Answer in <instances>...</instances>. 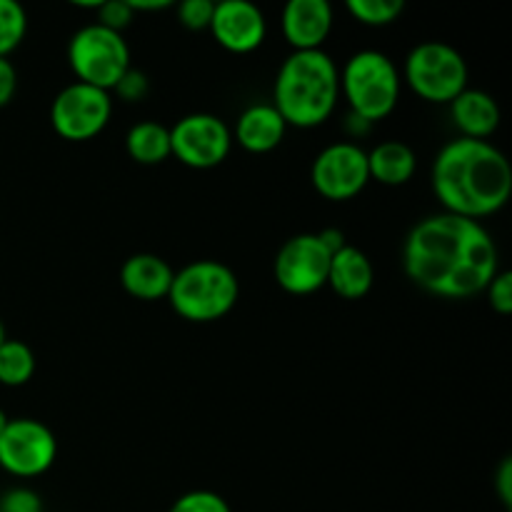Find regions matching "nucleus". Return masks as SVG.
I'll return each instance as SVG.
<instances>
[{"instance_id": "25", "label": "nucleus", "mask_w": 512, "mask_h": 512, "mask_svg": "<svg viewBox=\"0 0 512 512\" xmlns=\"http://www.w3.org/2000/svg\"><path fill=\"white\" fill-rule=\"evenodd\" d=\"M213 10V0H183V3L178 5V20L180 25L188 30H205L210 28Z\"/></svg>"}, {"instance_id": "24", "label": "nucleus", "mask_w": 512, "mask_h": 512, "mask_svg": "<svg viewBox=\"0 0 512 512\" xmlns=\"http://www.w3.org/2000/svg\"><path fill=\"white\" fill-rule=\"evenodd\" d=\"M168 512H233L228 500L213 490H190L180 495Z\"/></svg>"}, {"instance_id": "11", "label": "nucleus", "mask_w": 512, "mask_h": 512, "mask_svg": "<svg viewBox=\"0 0 512 512\" xmlns=\"http://www.w3.org/2000/svg\"><path fill=\"white\" fill-rule=\"evenodd\" d=\"M310 180L323 198L335 200V203L353 200L370 183L368 153L350 140L328 145L315 155Z\"/></svg>"}, {"instance_id": "18", "label": "nucleus", "mask_w": 512, "mask_h": 512, "mask_svg": "<svg viewBox=\"0 0 512 512\" xmlns=\"http://www.w3.org/2000/svg\"><path fill=\"white\" fill-rule=\"evenodd\" d=\"M375 268L368 255L355 245H345L330 258L328 285L345 300H360L373 290Z\"/></svg>"}, {"instance_id": "28", "label": "nucleus", "mask_w": 512, "mask_h": 512, "mask_svg": "<svg viewBox=\"0 0 512 512\" xmlns=\"http://www.w3.org/2000/svg\"><path fill=\"white\" fill-rule=\"evenodd\" d=\"M485 293H488V303L495 313L498 315L512 313V273H508V270H498V275L490 280Z\"/></svg>"}, {"instance_id": "12", "label": "nucleus", "mask_w": 512, "mask_h": 512, "mask_svg": "<svg viewBox=\"0 0 512 512\" xmlns=\"http://www.w3.org/2000/svg\"><path fill=\"white\" fill-rule=\"evenodd\" d=\"M330 250L320 243L318 233H300L285 240L273 263L275 280L290 295L318 293L328 285Z\"/></svg>"}, {"instance_id": "1", "label": "nucleus", "mask_w": 512, "mask_h": 512, "mask_svg": "<svg viewBox=\"0 0 512 512\" xmlns=\"http://www.w3.org/2000/svg\"><path fill=\"white\" fill-rule=\"evenodd\" d=\"M403 268L418 288L438 298H470L498 275V245L480 220L435 213L405 238Z\"/></svg>"}, {"instance_id": "21", "label": "nucleus", "mask_w": 512, "mask_h": 512, "mask_svg": "<svg viewBox=\"0 0 512 512\" xmlns=\"http://www.w3.org/2000/svg\"><path fill=\"white\" fill-rule=\"evenodd\" d=\"M35 360L33 348L23 340L5 338L0 345V385L5 388H20V385L30 383L35 375Z\"/></svg>"}, {"instance_id": "16", "label": "nucleus", "mask_w": 512, "mask_h": 512, "mask_svg": "<svg viewBox=\"0 0 512 512\" xmlns=\"http://www.w3.org/2000/svg\"><path fill=\"white\" fill-rule=\"evenodd\" d=\"M173 275L175 270L160 255L135 253L120 268V285L138 300H160L168 298Z\"/></svg>"}, {"instance_id": "8", "label": "nucleus", "mask_w": 512, "mask_h": 512, "mask_svg": "<svg viewBox=\"0 0 512 512\" xmlns=\"http://www.w3.org/2000/svg\"><path fill=\"white\" fill-rule=\"evenodd\" d=\"M113 118V98L108 90L93 88L85 83H70L55 95L50 105V123L53 130L65 140L83 143L93 140L105 130Z\"/></svg>"}, {"instance_id": "19", "label": "nucleus", "mask_w": 512, "mask_h": 512, "mask_svg": "<svg viewBox=\"0 0 512 512\" xmlns=\"http://www.w3.org/2000/svg\"><path fill=\"white\" fill-rule=\"evenodd\" d=\"M415 170H418V155L403 140H385L368 153L370 180L388 188L410 183Z\"/></svg>"}, {"instance_id": "23", "label": "nucleus", "mask_w": 512, "mask_h": 512, "mask_svg": "<svg viewBox=\"0 0 512 512\" xmlns=\"http://www.w3.org/2000/svg\"><path fill=\"white\" fill-rule=\"evenodd\" d=\"M28 33V15L15 0H0V58H8Z\"/></svg>"}, {"instance_id": "33", "label": "nucleus", "mask_w": 512, "mask_h": 512, "mask_svg": "<svg viewBox=\"0 0 512 512\" xmlns=\"http://www.w3.org/2000/svg\"><path fill=\"white\" fill-rule=\"evenodd\" d=\"M128 5L130 8H133V13H140V10H143V13H150V10H165V8H170V0H128Z\"/></svg>"}, {"instance_id": "35", "label": "nucleus", "mask_w": 512, "mask_h": 512, "mask_svg": "<svg viewBox=\"0 0 512 512\" xmlns=\"http://www.w3.org/2000/svg\"><path fill=\"white\" fill-rule=\"evenodd\" d=\"M5 338H8V335H5V325H3V320H0V345L5 343Z\"/></svg>"}, {"instance_id": "30", "label": "nucleus", "mask_w": 512, "mask_h": 512, "mask_svg": "<svg viewBox=\"0 0 512 512\" xmlns=\"http://www.w3.org/2000/svg\"><path fill=\"white\" fill-rule=\"evenodd\" d=\"M15 90H18V70L8 58H0V108L13 100Z\"/></svg>"}, {"instance_id": "20", "label": "nucleus", "mask_w": 512, "mask_h": 512, "mask_svg": "<svg viewBox=\"0 0 512 512\" xmlns=\"http://www.w3.org/2000/svg\"><path fill=\"white\" fill-rule=\"evenodd\" d=\"M125 150L140 165H160L170 158V128L155 120H140L125 135Z\"/></svg>"}, {"instance_id": "3", "label": "nucleus", "mask_w": 512, "mask_h": 512, "mask_svg": "<svg viewBox=\"0 0 512 512\" xmlns=\"http://www.w3.org/2000/svg\"><path fill=\"white\" fill-rule=\"evenodd\" d=\"M340 100V68L325 50H293L278 68L273 108L293 128H318Z\"/></svg>"}, {"instance_id": "32", "label": "nucleus", "mask_w": 512, "mask_h": 512, "mask_svg": "<svg viewBox=\"0 0 512 512\" xmlns=\"http://www.w3.org/2000/svg\"><path fill=\"white\" fill-rule=\"evenodd\" d=\"M318 238H320V243L325 245V248L330 250V255H335L338 253V250H343L345 245V235L340 233L338 228H328V230H323V233H318Z\"/></svg>"}, {"instance_id": "15", "label": "nucleus", "mask_w": 512, "mask_h": 512, "mask_svg": "<svg viewBox=\"0 0 512 512\" xmlns=\"http://www.w3.org/2000/svg\"><path fill=\"white\" fill-rule=\"evenodd\" d=\"M285 130H288V123L273 108V103H255L238 115L233 138L248 153L263 155L283 143Z\"/></svg>"}, {"instance_id": "14", "label": "nucleus", "mask_w": 512, "mask_h": 512, "mask_svg": "<svg viewBox=\"0 0 512 512\" xmlns=\"http://www.w3.org/2000/svg\"><path fill=\"white\" fill-rule=\"evenodd\" d=\"M333 23L335 13L328 0H290L280 15V30L293 50H323Z\"/></svg>"}, {"instance_id": "34", "label": "nucleus", "mask_w": 512, "mask_h": 512, "mask_svg": "<svg viewBox=\"0 0 512 512\" xmlns=\"http://www.w3.org/2000/svg\"><path fill=\"white\" fill-rule=\"evenodd\" d=\"M8 423H10V418H8V415H5V410L0 408V435L5 433V428H8Z\"/></svg>"}, {"instance_id": "9", "label": "nucleus", "mask_w": 512, "mask_h": 512, "mask_svg": "<svg viewBox=\"0 0 512 512\" xmlns=\"http://www.w3.org/2000/svg\"><path fill=\"white\" fill-rule=\"evenodd\" d=\"M58 458V438L35 418H10L0 435V468L15 478H38Z\"/></svg>"}, {"instance_id": "2", "label": "nucleus", "mask_w": 512, "mask_h": 512, "mask_svg": "<svg viewBox=\"0 0 512 512\" xmlns=\"http://www.w3.org/2000/svg\"><path fill=\"white\" fill-rule=\"evenodd\" d=\"M443 213L483 220L500 213L512 195L510 160L488 140L455 138L440 148L430 173Z\"/></svg>"}, {"instance_id": "4", "label": "nucleus", "mask_w": 512, "mask_h": 512, "mask_svg": "<svg viewBox=\"0 0 512 512\" xmlns=\"http://www.w3.org/2000/svg\"><path fill=\"white\" fill-rule=\"evenodd\" d=\"M240 298V280L220 260H195L175 270L170 285V308L190 323H213L225 318Z\"/></svg>"}, {"instance_id": "17", "label": "nucleus", "mask_w": 512, "mask_h": 512, "mask_svg": "<svg viewBox=\"0 0 512 512\" xmlns=\"http://www.w3.org/2000/svg\"><path fill=\"white\" fill-rule=\"evenodd\" d=\"M450 118L460 130V138L488 140L500 128V105L480 88H465L450 103Z\"/></svg>"}, {"instance_id": "29", "label": "nucleus", "mask_w": 512, "mask_h": 512, "mask_svg": "<svg viewBox=\"0 0 512 512\" xmlns=\"http://www.w3.org/2000/svg\"><path fill=\"white\" fill-rule=\"evenodd\" d=\"M0 512H43V500L30 488H13L0 498Z\"/></svg>"}, {"instance_id": "31", "label": "nucleus", "mask_w": 512, "mask_h": 512, "mask_svg": "<svg viewBox=\"0 0 512 512\" xmlns=\"http://www.w3.org/2000/svg\"><path fill=\"white\" fill-rule=\"evenodd\" d=\"M495 490L505 508H512V458H505L495 473Z\"/></svg>"}, {"instance_id": "10", "label": "nucleus", "mask_w": 512, "mask_h": 512, "mask_svg": "<svg viewBox=\"0 0 512 512\" xmlns=\"http://www.w3.org/2000/svg\"><path fill=\"white\" fill-rule=\"evenodd\" d=\"M233 148L228 123L213 113L183 115L170 128V155L193 170L218 168Z\"/></svg>"}, {"instance_id": "6", "label": "nucleus", "mask_w": 512, "mask_h": 512, "mask_svg": "<svg viewBox=\"0 0 512 512\" xmlns=\"http://www.w3.org/2000/svg\"><path fill=\"white\" fill-rule=\"evenodd\" d=\"M68 63L78 83L93 85L108 93L133 65L123 33H115L100 23L75 30L68 43Z\"/></svg>"}, {"instance_id": "26", "label": "nucleus", "mask_w": 512, "mask_h": 512, "mask_svg": "<svg viewBox=\"0 0 512 512\" xmlns=\"http://www.w3.org/2000/svg\"><path fill=\"white\" fill-rule=\"evenodd\" d=\"M98 20L95 23L105 25V28L115 30V33H123V28H128L135 20L133 8L128 5V0H108V3H98Z\"/></svg>"}, {"instance_id": "27", "label": "nucleus", "mask_w": 512, "mask_h": 512, "mask_svg": "<svg viewBox=\"0 0 512 512\" xmlns=\"http://www.w3.org/2000/svg\"><path fill=\"white\" fill-rule=\"evenodd\" d=\"M148 90H150L148 75H145L140 68H133V65H130V68L125 70L123 78L115 83L113 93L118 95L120 100H125V103H140V100L148 95Z\"/></svg>"}, {"instance_id": "7", "label": "nucleus", "mask_w": 512, "mask_h": 512, "mask_svg": "<svg viewBox=\"0 0 512 512\" xmlns=\"http://www.w3.org/2000/svg\"><path fill=\"white\" fill-rule=\"evenodd\" d=\"M405 83L428 103H453L468 88V63L448 43L428 40L415 45L405 58Z\"/></svg>"}, {"instance_id": "22", "label": "nucleus", "mask_w": 512, "mask_h": 512, "mask_svg": "<svg viewBox=\"0 0 512 512\" xmlns=\"http://www.w3.org/2000/svg\"><path fill=\"white\" fill-rule=\"evenodd\" d=\"M345 8L358 23L383 28V25H393L403 15L405 3L403 0H348Z\"/></svg>"}, {"instance_id": "5", "label": "nucleus", "mask_w": 512, "mask_h": 512, "mask_svg": "<svg viewBox=\"0 0 512 512\" xmlns=\"http://www.w3.org/2000/svg\"><path fill=\"white\" fill-rule=\"evenodd\" d=\"M400 88L398 65L380 50H358L340 70V95L348 100L350 115L370 125L393 113Z\"/></svg>"}, {"instance_id": "13", "label": "nucleus", "mask_w": 512, "mask_h": 512, "mask_svg": "<svg viewBox=\"0 0 512 512\" xmlns=\"http://www.w3.org/2000/svg\"><path fill=\"white\" fill-rule=\"evenodd\" d=\"M208 30L220 48L235 55H245L263 45L268 23H265L263 10L250 0H220L215 3Z\"/></svg>"}]
</instances>
